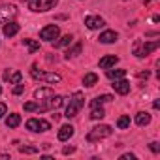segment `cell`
<instances>
[{"label":"cell","mask_w":160,"mask_h":160,"mask_svg":"<svg viewBox=\"0 0 160 160\" xmlns=\"http://www.w3.org/2000/svg\"><path fill=\"white\" fill-rule=\"evenodd\" d=\"M81 47H83L81 43H75V45H73V47L66 53V58H73V57H77L79 53H81Z\"/></svg>","instance_id":"obj_26"},{"label":"cell","mask_w":160,"mask_h":160,"mask_svg":"<svg viewBox=\"0 0 160 160\" xmlns=\"http://www.w3.org/2000/svg\"><path fill=\"white\" fill-rule=\"evenodd\" d=\"M126 75V70H109L108 68V77L109 79H121Z\"/></svg>","instance_id":"obj_24"},{"label":"cell","mask_w":160,"mask_h":160,"mask_svg":"<svg viewBox=\"0 0 160 160\" xmlns=\"http://www.w3.org/2000/svg\"><path fill=\"white\" fill-rule=\"evenodd\" d=\"M158 45H160V42H136V45H134V55L138 57V58H143V57H147V55H151L152 51H156L158 49Z\"/></svg>","instance_id":"obj_4"},{"label":"cell","mask_w":160,"mask_h":160,"mask_svg":"<svg viewBox=\"0 0 160 160\" xmlns=\"http://www.w3.org/2000/svg\"><path fill=\"white\" fill-rule=\"evenodd\" d=\"M38 108V102H27L25 104V111H36Z\"/></svg>","instance_id":"obj_29"},{"label":"cell","mask_w":160,"mask_h":160,"mask_svg":"<svg viewBox=\"0 0 160 160\" xmlns=\"http://www.w3.org/2000/svg\"><path fill=\"white\" fill-rule=\"evenodd\" d=\"M152 108L158 109V108H160V100H154V102H152Z\"/></svg>","instance_id":"obj_36"},{"label":"cell","mask_w":160,"mask_h":160,"mask_svg":"<svg viewBox=\"0 0 160 160\" xmlns=\"http://www.w3.org/2000/svg\"><path fill=\"white\" fill-rule=\"evenodd\" d=\"M117 126H119L121 130L128 128V126H130V117H128V115H122V117H119V121H117Z\"/></svg>","instance_id":"obj_27"},{"label":"cell","mask_w":160,"mask_h":160,"mask_svg":"<svg viewBox=\"0 0 160 160\" xmlns=\"http://www.w3.org/2000/svg\"><path fill=\"white\" fill-rule=\"evenodd\" d=\"M151 122V115L147 113V111H139L138 115H136V124L138 126H147Z\"/></svg>","instance_id":"obj_18"},{"label":"cell","mask_w":160,"mask_h":160,"mask_svg":"<svg viewBox=\"0 0 160 160\" xmlns=\"http://www.w3.org/2000/svg\"><path fill=\"white\" fill-rule=\"evenodd\" d=\"M72 40H73V38H72L70 34H66V36H62L58 42H55L53 45H55V49H58V47H66V45H70V43H72Z\"/></svg>","instance_id":"obj_23"},{"label":"cell","mask_w":160,"mask_h":160,"mask_svg":"<svg viewBox=\"0 0 160 160\" xmlns=\"http://www.w3.org/2000/svg\"><path fill=\"white\" fill-rule=\"evenodd\" d=\"M85 25H87V28H91V30H98V28H102L106 23H104V19L98 17V15H87V17H85Z\"/></svg>","instance_id":"obj_11"},{"label":"cell","mask_w":160,"mask_h":160,"mask_svg":"<svg viewBox=\"0 0 160 160\" xmlns=\"http://www.w3.org/2000/svg\"><path fill=\"white\" fill-rule=\"evenodd\" d=\"M62 152H64V154H72V152H75V147H73V145L64 147V149H62Z\"/></svg>","instance_id":"obj_32"},{"label":"cell","mask_w":160,"mask_h":160,"mask_svg":"<svg viewBox=\"0 0 160 160\" xmlns=\"http://www.w3.org/2000/svg\"><path fill=\"white\" fill-rule=\"evenodd\" d=\"M17 32H19V25H17L15 21H8V23H4V36L12 38V36H15Z\"/></svg>","instance_id":"obj_15"},{"label":"cell","mask_w":160,"mask_h":160,"mask_svg":"<svg viewBox=\"0 0 160 160\" xmlns=\"http://www.w3.org/2000/svg\"><path fill=\"white\" fill-rule=\"evenodd\" d=\"M21 124V115L19 113H12L8 119H6V126L8 128H17Z\"/></svg>","instance_id":"obj_19"},{"label":"cell","mask_w":160,"mask_h":160,"mask_svg":"<svg viewBox=\"0 0 160 160\" xmlns=\"http://www.w3.org/2000/svg\"><path fill=\"white\" fill-rule=\"evenodd\" d=\"M58 34H60V28L57 25H49V27H45V28L40 30V38L45 40V42H55L58 38Z\"/></svg>","instance_id":"obj_9"},{"label":"cell","mask_w":160,"mask_h":160,"mask_svg":"<svg viewBox=\"0 0 160 160\" xmlns=\"http://www.w3.org/2000/svg\"><path fill=\"white\" fill-rule=\"evenodd\" d=\"M25 91V85H21V83H17V87L13 89V94H21Z\"/></svg>","instance_id":"obj_30"},{"label":"cell","mask_w":160,"mask_h":160,"mask_svg":"<svg viewBox=\"0 0 160 160\" xmlns=\"http://www.w3.org/2000/svg\"><path fill=\"white\" fill-rule=\"evenodd\" d=\"M111 87L115 89V92H119V94H122V96L130 92V83L126 81V79H122V77H121V79H113V85H111Z\"/></svg>","instance_id":"obj_10"},{"label":"cell","mask_w":160,"mask_h":160,"mask_svg":"<svg viewBox=\"0 0 160 160\" xmlns=\"http://www.w3.org/2000/svg\"><path fill=\"white\" fill-rule=\"evenodd\" d=\"M27 128L30 132H47L51 128V124L43 119H28L27 121Z\"/></svg>","instance_id":"obj_8"},{"label":"cell","mask_w":160,"mask_h":160,"mask_svg":"<svg viewBox=\"0 0 160 160\" xmlns=\"http://www.w3.org/2000/svg\"><path fill=\"white\" fill-rule=\"evenodd\" d=\"M21 79H23V75H21V72H17V70H8L6 73H4V81H10V83H21Z\"/></svg>","instance_id":"obj_13"},{"label":"cell","mask_w":160,"mask_h":160,"mask_svg":"<svg viewBox=\"0 0 160 160\" xmlns=\"http://www.w3.org/2000/svg\"><path fill=\"white\" fill-rule=\"evenodd\" d=\"M149 149H151L152 152H158V151H160V147H158V143H156V141H152V143H149Z\"/></svg>","instance_id":"obj_31"},{"label":"cell","mask_w":160,"mask_h":160,"mask_svg":"<svg viewBox=\"0 0 160 160\" xmlns=\"http://www.w3.org/2000/svg\"><path fill=\"white\" fill-rule=\"evenodd\" d=\"M30 75L34 79H42V81H45V83H58L62 79L60 73H57V72H40L36 64L30 66Z\"/></svg>","instance_id":"obj_2"},{"label":"cell","mask_w":160,"mask_h":160,"mask_svg":"<svg viewBox=\"0 0 160 160\" xmlns=\"http://www.w3.org/2000/svg\"><path fill=\"white\" fill-rule=\"evenodd\" d=\"M0 94H2V87H0Z\"/></svg>","instance_id":"obj_38"},{"label":"cell","mask_w":160,"mask_h":160,"mask_svg":"<svg viewBox=\"0 0 160 160\" xmlns=\"http://www.w3.org/2000/svg\"><path fill=\"white\" fill-rule=\"evenodd\" d=\"M83 106H85V96H83V92H73L72 98H70V104H68V108H66L64 117H66V119L77 117V113L81 111Z\"/></svg>","instance_id":"obj_1"},{"label":"cell","mask_w":160,"mask_h":160,"mask_svg":"<svg viewBox=\"0 0 160 160\" xmlns=\"http://www.w3.org/2000/svg\"><path fill=\"white\" fill-rule=\"evenodd\" d=\"M73 132H75V128H73L72 124H64V126H60V130H58V139H60V141H66V139H70V138L73 136Z\"/></svg>","instance_id":"obj_12"},{"label":"cell","mask_w":160,"mask_h":160,"mask_svg":"<svg viewBox=\"0 0 160 160\" xmlns=\"http://www.w3.org/2000/svg\"><path fill=\"white\" fill-rule=\"evenodd\" d=\"M19 151H21L23 154H34V152H38V149H36V147H27V145L19 147Z\"/></svg>","instance_id":"obj_28"},{"label":"cell","mask_w":160,"mask_h":160,"mask_svg":"<svg viewBox=\"0 0 160 160\" xmlns=\"http://www.w3.org/2000/svg\"><path fill=\"white\" fill-rule=\"evenodd\" d=\"M149 75H151V73H149L147 70H145V72H139V73H138V77H139V79H149Z\"/></svg>","instance_id":"obj_35"},{"label":"cell","mask_w":160,"mask_h":160,"mask_svg":"<svg viewBox=\"0 0 160 160\" xmlns=\"http://www.w3.org/2000/svg\"><path fill=\"white\" fill-rule=\"evenodd\" d=\"M113 100V96L111 94H102V96H96L92 102H91V108H94V106H102L104 102H111Z\"/></svg>","instance_id":"obj_22"},{"label":"cell","mask_w":160,"mask_h":160,"mask_svg":"<svg viewBox=\"0 0 160 160\" xmlns=\"http://www.w3.org/2000/svg\"><path fill=\"white\" fill-rule=\"evenodd\" d=\"M40 102H42V104H38L36 111H38V113H43V111L58 109V108L64 104V98L58 96V94H53V96H49V98H45V100H40Z\"/></svg>","instance_id":"obj_3"},{"label":"cell","mask_w":160,"mask_h":160,"mask_svg":"<svg viewBox=\"0 0 160 160\" xmlns=\"http://www.w3.org/2000/svg\"><path fill=\"white\" fill-rule=\"evenodd\" d=\"M117 38H119V34L115 30H106L100 34L98 40H100V43H113V42H117Z\"/></svg>","instance_id":"obj_14"},{"label":"cell","mask_w":160,"mask_h":160,"mask_svg":"<svg viewBox=\"0 0 160 160\" xmlns=\"http://www.w3.org/2000/svg\"><path fill=\"white\" fill-rule=\"evenodd\" d=\"M117 62H119V57H115V55H108V57L100 58V68L108 70V68H113Z\"/></svg>","instance_id":"obj_16"},{"label":"cell","mask_w":160,"mask_h":160,"mask_svg":"<svg viewBox=\"0 0 160 160\" xmlns=\"http://www.w3.org/2000/svg\"><path fill=\"white\" fill-rule=\"evenodd\" d=\"M23 43L28 47V51H30V53H34V51H38V49H40V42H36V40H23Z\"/></svg>","instance_id":"obj_25"},{"label":"cell","mask_w":160,"mask_h":160,"mask_svg":"<svg viewBox=\"0 0 160 160\" xmlns=\"http://www.w3.org/2000/svg\"><path fill=\"white\" fill-rule=\"evenodd\" d=\"M55 94V91L51 89V87H43V89H38L36 92H34V98L36 100H45V98H49V96H53Z\"/></svg>","instance_id":"obj_17"},{"label":"cell","mask_w":160,"mask_h":160,"mask_svg":"<svg viewBox=\"0 0 160 160\" xmlns=\"http://www.w3.org/2000/svg\"><path fill=\"white\" fill-rule=\"evenodd\" d=\"M96 83H98V75L96 73H92V72L91 73H85V77H83V85L85 87H94Z\"/></svg>","instance_id":"obj_20"},{"label":"cell","mask_w":160,"mask_h":160,"mask_svg":"<svg viewBox=\"0 0 160 160\" xmlns=\"http://www.w3.org/2000/svg\"><path fill=\"white\" fill-rule=\"evenodd\" d=\"M111 126L109 124H100V126H94L89 134H87V141H91V143H94V141H100V139H104V138H109L111 136Z\"/></svg>","instance_id":"obj_5"},{"label":"cell","mask_w":160,"mask_h":160,"mask_svg":"<svg viewBox=\"0 0 160 160\" xmlns=\"http://www.w3.org/2000/svg\"><path fill=\"white\" fill-rule=\"evenodd\" d=\"M6 111H8V108H6V104H0V119H2V117L6 115Z\"/></svg>","instance_id":"obj_34"},{"label":"cell","mask_w":160,"mask_h":160,"mask_svg":"<svg viewBox=\"0 0 160 160\" xmlns=\"http://www.w3.org/2000/svg\"><path fill=\"white\" fill-rule=\"evenodd\" d=\"M58 4V0H30L28 2V8L36 13H42V12H49L53 10L55 6Z\"/></svg>","instance_id":"obj_6"},{"label":"cell","mask_w":160,"mask_h":160,"mask_svg":"<svg viewBox=\"0 0 160 160\" xmlns=\"http://www.w3.org/2000/svg\"><path fill=\"white\" fill-rule=\"evenodd\" d=\"M15 17H17V8L13 4H2L0 6V25L13 21Z\"/></svg>","instance_id":"obj_7"},{"label":"cell","mask_w":160,"mask_h":160,"mask_svg":"<svg viewBox=\"0 0 160 160\" xmlns=\"http://www.w3.org/2000/svg\"><path fill=\"white\" fill-rule=\"evenodd\" d=\"M149 2H152V0H143V4H149Z\"/></svg>","instance_id":"obj_37"},{"label":"cell","mask_w":160,"mask_h":160,"mask_svg":"<svg viewBox=\"0 0 160 160\" xmlns=\"http://www.w3.org/2000/svg\"><path fill=\"white\" fill-rule=\"evenodd\" d=\"M121 160H136V154L126 152V154H122V156H121Z\"/></svg>","instance_id":"obj_33"},{"label":"cell","mask_w":160,"mask_h":160,"mask_svg":"<svg viewBox=\"0 0 160 160\" xmlns=\"http://www.w3.org/2000/svg\"><path fill=\"white\" fill-rule=\"evenodd\" d=\"M91 109H92V111H91V119L98 121V119H104V117H106V111H104L102 106H94V108H91Z\"/></svg>","instance_id":"obj_21"}]
</instances>
